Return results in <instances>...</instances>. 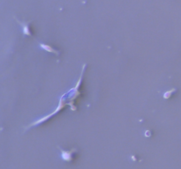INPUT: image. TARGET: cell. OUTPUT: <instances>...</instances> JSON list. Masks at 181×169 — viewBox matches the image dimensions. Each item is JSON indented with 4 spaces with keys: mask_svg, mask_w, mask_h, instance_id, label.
I'll list each match as a JSON object with an SVG mask.
<instances>
[{
    "mask_svg": "<svg viewBox=\"0 0 181 169\" xmlns=\"http://www.w3.org/2000/svg\"><path fill=\"white\" fill-rule=\"evenodd\" d=\"M64 98V96H62L61 98H60V100H59V103H58V105L57 106V108L53 111V112L51 113V114H50V115H46V116H44V117H43V118H40L39 120H36V121H34V122H33L31 124H29V125H28L27 127H25V129H24V130L26 131V130H28L29 129H30V128H32V127H34V126H36V125H39V124H43V123H44V122H46L47 120L49 118H51L52 115H54L55 114H57V113H58L61 109H62L63 107H65V106H66V103H65V100L63 99Z\"/></svg>",
    "mask_w": 181,
    "mask_h": 169,
    "instance_id": "1",
    "label": "cell"
},
{
    "mask_svg": "<svg viewBox=\"0 0 181 169\" xmlns=\"http://www.w3.org/2000/svg\"><path fill=\"white\" fill-rule=\"evenodd\" d=\"M58 148H59L60 152H61V158L64 161H66V162H71L73 160L74 153L77 152V149L76 148H73L72 150H69V151L63 150L60 146H58Z\"/></svg>",
    "mask_w": 181,
    "mask_h": 169,
    "instance_id": "2",
    "label": "cell"
},
{
    "mask_svg": "<svg viewBox=\"0 0 181 169\" xmlns=\"http://www.w3.org/2000/svg\"><path fill=\"white\" fill-rule=\"evenodd\" d=\"M15 20H16L17 22L20 24V28H21L22 34H24V36H32V33H31V31H30V28H29V24L31 23V21H29V22L20 21L19 20H17V18H15Z\"/></svg>",
    "mask_w": 181,
    "mask_h": 169,
    "instance_id": "3",
    "label": "cell"
},
{
    "mask_svg": "<svg viewBox=\"0 0 181 169\" xmlns=\"http://www.w3.org/2000/svg\"><path fill=\"white\" fill-rule=\"evenodd\" d=\"M39 47L40 49H42L43 50H45L47 52H50V53H54L55 55H59V51H57V50H55L54 48H52L51 46L48 45V44L39 42Z\"/></svg>",
    "mask_w": 181,
    "mask_h": 169,
    "instance_id": "4",
    "label": "cell"
},
{
    "mask_svg": "<svg viewBox=\"0 0 181 169\" xmlns=\"http://www.w3.org/2000/svg\"><path fill=\"white\" fill-rule=\"evenodd\" d=\"M176 91H177L176 88H172V89H170V90H169V91H165L164 93H163V98H164V100H168V99H170L171 94H172L173 93H175Z\"/></svg>",
    "mask_w": 181,
    "mask_h": 169,
    "instance_id": "5",
    "label": "cell"
}]
</instances>
